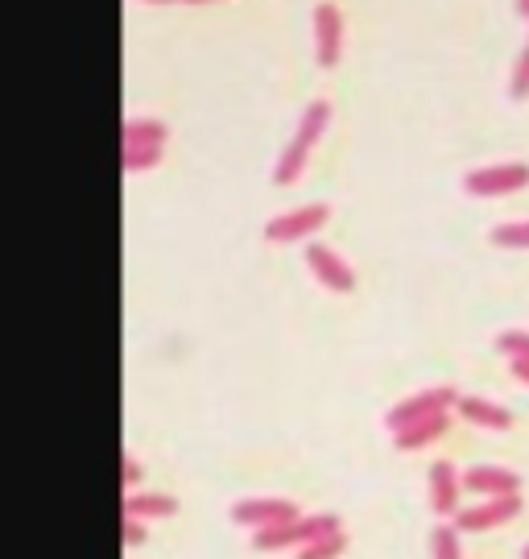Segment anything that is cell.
<instances>
[{
  "instance_id": "cell-1",
  "label": "cell",
  "mask_w": 529,
  "mask_h": 559,
  "mask_svg": "<svg viewBox=\"0 0 529 559\" xmlns=\"http://www.w3.org/2000/svg\"><path fill=\"white\" fill-rule=\"evenodd\" d=\"M332 129V104L327 100H311L306 104V112L298 117V129L294 138L286 141V150H281V158L274 166V182L277 187H294L302 179V170H306V162H311L314 145L323 141V133Z\"/></svg>"
},
{
  "instance_id": "cell-2",
  "label": "cell",
  "mask_w": 529,
  "mask_h": 559,
  "mask_svg": "<svg viewBox=\"0 0 529 559\" xmlns=\"http://www.w3.org/2000/svg\"><path fill=\"white\" fill-rule=\"evenodd\" d=\"M339 526H344L339 514H298V519L286 522V526L253 531V551H298V547L323 539V535H335Z\"/></svg>"
},
{
  "instance_id": "cell-3",
  "label": "cell",
  "mask_w": 529,
  "mask_h": 559,
  "mask_svg": "<svg viewBox=\"0 0 529 559\" xmlns=\"http://www.w3.org/2000/svg\"><path fill=\"white\" fill-rule=\"evenodd\" d=\"M170 141V129L154 117H129L124 120V150H120V166L129 175H141V170H154L161 162V150Z\"/></svg>"
},
{
  "instance_id": "cell-4",
  "label": "cell",
  "mask_w": 529,
  "mask_h": 559,
  "mask_svg": "<svg viewBox=\"0 0 529 559\" xmlns=\"http://www.w3.org/2000/svg\"><path fill=\"white\" fill-rule=\"evenodd\" d=\"M529 187V162H496V166H480L464 175V191L476 200H501Z\"/></svg>"
},
{
  "instance_id": "cell-5",
  "label": "cell",
  "mask_w": 529,
  "mask_h": 559,
  "mask_svg": "<svg viewBox=\"0 0 529 559\" xmlns=\"http://www.w3.org/2000/svg\"><path fill=\"white\" fill-rule=\"evenodd\" d=\"M455 399H459V390H455V385H431V390H418V394L401 399L397 406H389L385 427L397 436V431H401V427H410V423L431 419V415H438V411H452Z\"/></svg>"
},
{
  "instance_id": "cell-6",
  "label": "cell",
  "mask_w": 529,
  "mask_h": 559,
  "mask_svg": "<svg viewBox=\"0 0 529 559\" xmlns=\"http://www.w3.org/2000/svg\"><path fill=\"white\" fill-rule=\"evenodd\" d=\"M332 221V207L327 203H306V207H294V212H281L265 224V240L269 245H298V240L314 237L323 224Z\"/></svg>"
},
{
  "instance_id": "cell-7",
  "label": "cell",
  "mask_w": 529,
  "mask_h": 559,
  "mask_svg": "<svg viewBox=\"0 0 529 559\" xmlns=\"http://www.w3.org/2000/svg\"><path fill=\"white\" fill-rule=\"evenodd\" d=\"M228 514H232L236 526L265 531V526H286V522H294L302 510H298V501H290V498H244V501H236Z\"/></svg>"
},
{
  "instance_id": "cell-8",
  "label": "cell",
  "mask_w": 529,
  "mask_h": 559,
  "mask_svg": "<svg viewBox=\"0 0 529 559\" xmlns=\"http://www.w3.org/2000/svg\"><path fill=\"white\" fill-rule=\"evenodd\" d=\"M306 270L314 274L318 286H327L332 295H352L356 290V270L335 253L332 245H306Z\"/></svg>"
},
{
  "instance_id": "cell-9",
  "label": "cell",
  "mask_w": 529,
  "mask_h": 559,
  "mask_svg": "<svg viewBox=\"0 0 529 559\" xmlns=\"http://www.w3.org/2000/svg\"><path fill=\"white\" fill-rule=\"evenodd\" d=\"M339 55H344V13L332 0H323V4H314V59L323 71H332Z\"/></svg>"
},
{
  "instance_id": "cell-10",
  "label": "cell",
  "mask_w": 529,
  "mask_h": 559,
  "mask_svg": "<svg viewBox=\"0 0 529 559\" xmlns=\"http://www.w3.org/2000/svg\"><path fill=\"white\" fill-rule=\"evenodd\" d=\"M521 514V493H513V498H484L480 506H471V510H459L455 514V531H471V535H480V531H492V526H505Z\"/></svg>"
},
{
  "instance_id": "cell-11",
  "label": "cell",
  "mask_w": 529,
  "mask_h": 559,
  "mask_svg": "<svg viewBox=\"0 0 529 559\" xmlns=\"http://www.w3.org/2000/svg\"><path fill=\"white\" fill-rule=\"evenodd\" d=\"M459 485L468 493H480V498H513V493H521V477L509 473V468H496V464H476L459 477Z\"/></svg>"
},
{
  "instance_id": "cell-12",
  "label": "cell",
  "mask_w": 529,
  "mask_h": 559,
  "mask_svg": "<svg viewBox=\"0 0 529 559\" xmlns=\"http://www.w3.org/2000/svg\"><path fill=\"white\" fill-rule=\"evenodd\" d=\"M459 493H464V485H459V468H455L452 460H434L431 464V510L438 519H455L459 514Z\"/></svg>"
},
{
  "instance_id": "cell-13",
  "label": "cell",
  "mask_w": 529,
  "mask_h": 559,
  "mask_svg": "<svg viewBox=\"0 0 529 559\" xmlns=\"http://www.w3.org/2000/svg\"><path fill=\"white\" fill-rule=\"evenodd\" d=\"M455 411L471 423V427H484V431H509L513 427V411H505L501 402L480 399V394H459L455 399Z\"/></svg>"
},
{
  "instance_id": "cell-14",
  "label": "cell",
  "mask_w": 529,
  "mask_h": 559,
  "mask_svg": "<svg viewBox=\"0 0 529 559\" xmlns=\"http://www.w3.org/2000/svg\"><path fill=\"white\" fill-rule=\"evenodd\" d=\"M447 427H452V415L438 411L431 419H418V423H410V427H401V431L393 436V443H397V452H418V448H431L434 440H443Z\"/></svg>"
},
{
  "instance_id": "cell-15",
  "label": "cell",
  "mask_w": 529,
  "mask_h": 559,
  "mask_svg": "<svg viewBox=\"0 0 529 559\" xmlns=\"http://www.w3.org/2000/svg\"><path fill=\"white\" fill-rule=\"evenodd\" d=\"M124 514L141 522H161L178 514V498L175 493H124Z\"/></svg>"
},
{
  "instance_id": "cell-16",
  "label": "cell",
  "mask_w": 529,
  "mask_h": 559,
  "mask_svg": "<svg viewBox=\"0 0 529 559\" xmlns=\"http://www.w3.org/2000/svg\"><path fill=\"white\" fill-rule=\"evenodd\" d=\"M344 551H348V535H344V531H335V535H323V539L298 547L294 556L298 559H339Z\"/></svg>"
},
{
  "instance_id": "cell-17",
  "label": "cell",
  "mask_w": 529,
  "mask_h": 559,
  "mask_svg": "<svg viewBox=\"0 0 529 559\" xmlns=\"http://www.w3.org/2000/svg\"><path fill=\"white\" fill-rule=\"evenodd\" d=\"M431 559H464V547H459V531L455 526H434L431 531Z\"/></svg>"
},
{
  "instance_id": "cell-18",
  "label": "cell",
  "mask_w": 529,
  "mask_h": 559,
  "mask_svg": "<svg viewBox=\"0 0 529 559\" xmlns=\"http://www.w3.org/2000/svg\"><path fill=\"white\" fill-rule=\"evenodd\" d=\"M492 245L496 249H529V221H509L492 228Z\"/></svg>"
},
{
  "instance_id": "cell-19",
  "label": "cell",
  "mask_w": 529,
  "mask_h": 559,
  "mask_svg": "<svg viewBox=\"0 0 529 559\" xmlns=\"http://www.w3.org/2000/svg\"><path fill=\"white\" fill-rule=\"evenodd\" d=\"M496 348H501L505 357L529 360V332H517V328H513V332H501V336H496Z\"/></svg>"
},
{
  "instance_id": "cell-20",
  "label": "cell",
  "mask_w": 529,
  "mask_h": 559,
  "mask_svg": "<svg viewBox=\"0 0 529 559\" xmlns=\"http://www.w3.org/2000/svg\"><path fill=\"white\" fill-rule=\"evenodd\" d=\"M120 539H124V547L133 551V547H141V543L149 539V531H145V522L141 519H129V514H124V531H120Z\"/></svg>"
},
{
  "instance_id": "cell-21",
  "label": "cell",
  "mask_w": 529,
  "mask_h": 559,
  "mask_svg": "<svg viewBox=\"0 0 529 559\" xmlns=\"http://www.w3.org/2000/svg\"><path fill=\"white\" fill-rule=\"evenodd\" d=\"M141 464L137 456H124V464H120V485H124V493H137V485H141Z\"/></svg>"
},
{
  "instance_id": "cell-22",
  "label": "cell",
  "mask_w": 529,
  "mask_h": 559,
  "mask_svg": "<svg viewBox=\"0 0 529 559\" xmlns=\"http://www.w3.org/2000/svg\"><path fill=\"white\" fill-rule=\"evenodd\" d=\"M509 373L517 381H521V385H529V360H521V357H509Z\"/></svg>"
},
{
  "instance_id": "cell-23",
  "label": "cell",
  "mask_w": 529,
  "mask_h": 559,
  "mask_svg": "<svg viewBox=\"0 0 529 559\" xmlns=\"http://www.w3.org/2000/svg\"><path fill=\"white\" fill-rule=\"evenodd\" d=\"M517 13H521V17H529V0H517Z\"/></svg>"
},
{
  "instance_id": "cell-24",
  "label": "cell",
  "mask_w": 529,
  "mask_h": 559,
  "mask_svg": "<svg viewBox=\"0 0 529 559\" xmlns=\"http://www.w3.org/2000/svg\"><path fill=\"white\" fill-rule=\"evenodd\" d=\"M521 559H529V547H526V551H521Z\"/></svg>"
},
{
  "instance_id": "cell-25",
  "label": "cell",
  "mask_w": 529,
  "mask_h": 559,
  "mask_svg": "<svg viewBox=\"0 0 529 559\" xmlns=\"http://www.w3.org/2000/svg\"><path fill=\"white\" fill-rule=\"evenodd\" d=\"M154 4H161V0H154Z\"/></svg>"
},
{
  "instance_id": "cell-26",
  "label": "cell",
  "mask_w": 529,
  "mask_h": 559,
  "mask_svg": "<svg viewBox=\"0 0 529 559\" xmlns=\"http://www.w3.org/2000/svg\"><path fill=\"white\" fill-rule=\"evenodd\" d=\"M191 4H199V0H191Z\"/></svg>"
}]
</instances>
